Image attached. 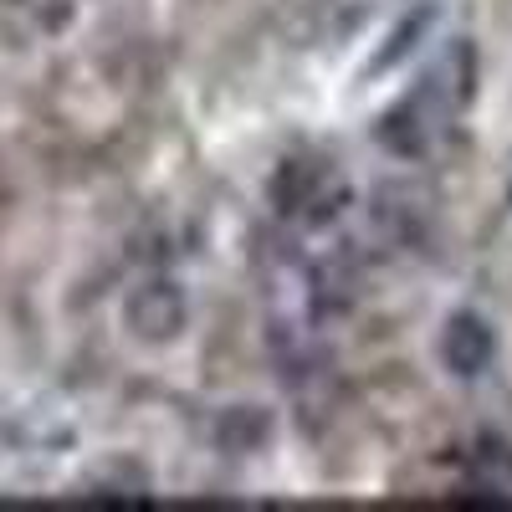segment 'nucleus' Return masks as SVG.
I'll use <instances>...</instances> for the list:
<instances>
[{
  "instance_id": "obj_2",
  "label": "nucleus",
  "mask_w": 512,
  "mask_h": 512,
  "mask_svg": "<svg viewBox=\"0 0 512 512\" xmlns=\"http://www.w3.org/2000/svg\"><path fill=\"white\" fill-rule=\"evenodd\" d=\"M446 359H451L461 374H477V369L492 359V333H487V323L456 318V323H451V338H446Z\"/></svg>"
},
{
  "instance_id": "obj_1",
  "label": "nucleus",
  "mask_w": 512,
  "mask_h": 512,
  "mask_svg": "<svg viewBox=\"0 0 512 512\" xmlns=\"http://www.w3.org/2000/svg\"><path fill=\"white\" fill-rule=\"evenodd\" d=\"M123 318H128V328H134L139 338L159 344V338H175V333H180L185 303H180V292L169 287V282H144V287L123 303Z\"/></svg>"
}]
</instances>
